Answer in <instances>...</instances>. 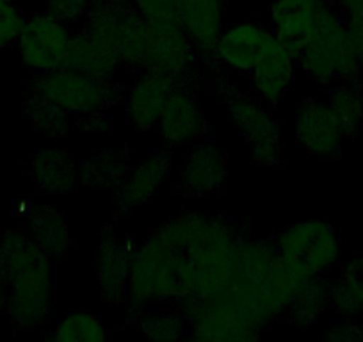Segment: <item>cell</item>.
<instances>
[{
    "label": "cell",
    "instance_id": "6da1fadb",
    "mask_svg": "<svg viewBox=\"0 0 363 342\" xmlns=\"http://www.w3.org/2000/svg\"><path fill=\"white\" fill-rule=\"evenodd\" d=\"M239 236L218 218L191 211L164 223L134 250L128 277V316L153 305L219 291L230 280Z\"/></svg>",
    "mask_w": 363,
    "mask_h": 342
},
{
    "label": "cell",
    "instance_id": "7a4b0ae2",
    "mask_svg": "<svg viewBox=\"0 0 363 342\" xmlns=\"http://www.w3.org/2000/svg\"><path fill=\"white\" fill-rule=\"evenodd\" d=\"M0 271L6 284V310L20 330H34L47 317L54 291V260L22 230L0 239Z\"/></svg>",
    "mask_w": 363,
    "mask_h": 342
},
{
    "label": "cell",
    "instance_id": "3957f363",
    "mask_svg": "<svg viewBox=\"0 0 363 342\" xmlns=\"http://www.w3.org/2000/svg\"><path fill=\"white\" fill-rule=\"evenodd\" d=\"M296 62L310 79L323 86L358 80L362 57L344 16L333 2L323 13L317 29L298 54Z\"/></svg>",
    "mask_w": 363,
    "mask_h": 342
},
{
    "label": "cell",
    "instance_id": "277c9868",
    "mask_svg": "<svg viewBox=\"0 0 363 342\" xmlns=\"http://www.w3.org/2000/svg\"><path fill=\"white\" fill-rule=\"evenodd\" d=\"M280 259L303 280L323 277L340 257V237L323 219L292 223L274 239Z\"/></svg>",
    "mask_w": 363,
    "mask_h": 342
},
{
    "label": "cell",
    "instance_id": "5b68a950",
    "mask_svg": "<svg viewBox=\"0 0 363 342\" xmlns=\"http://www.w3.org/2000/svg\"><path fill=\"white\" fill-rule=\"evenodd\" d=\"M33 89L66 114L96 116L118 100V88L113 79L86 75L68 68L41 73L34 80Z\"/></svg>",
    "mask_w": 363,
    "mask_h": 342
},
{
    "label": "cell",
    "instance_id": "8992f818",
    "mask_svg": "<svg viewBox=\"0 0 363 342\" xmlns=\"http://www.w3.org/2000/svg\"><path fill=\"white\" fill-rule=\"evenodd\" d=\"M228 111L233 125L250 148L251 160L262 166L277 164L284 148V127L272 116L264 100L235 93L228 99Z\"/></svg>",
    "mask_w": 363,
    "mask_h": 342
},
{
    "label": "cell",
    "instance_id": "52a82bcc",
    "mask_svg": "<svg viewBox=\"0 0 363 342\" xmlns=\"http://www.w3.org/2000/svg\"><path fill=\"white\" fill-rule=\"evenodd\" d=\"M69 41L72 34L66 23L47 11L26 16L16 45L23 62L41 75L61 68Z\"/></svg>",
    "mask_w": 363,
    "mask_h": 342
},
{
    "label": "cell",
    "instance_id": "ba28073f",
    "mask_svg": "<svg viewBox=\"0 0 363 342\" xmlns=\"http://www.w3.org/2000/svg\"><path fill=\"white\" fill-rule=\"evenodd\" d=\"M294 125L296 139L306 153L319 159H331L340 153L345 134L328 102L315 96L299 100Z\"/></svg>",
    "mask_w": 363,
    "mask_h": 342
},
{
    "label": "cell",
    "instance_id": "9c48e42d",
    "mask_svg": "<svg viewBox=\"0 0 363 342\" xmlns=\"http://www.w3.org/2000/svg\"><path fill=\"white\" fill-rule=\"evenodd\" d=\"M331 0H272L269 6L272 34L298 57Z\"/></svg>",
    "mask_w": 363,
    "mask_h": 342
},
{
    "label": "cell",
    "instance_id": "30bf717a",
    "mask_svg": "<svg viewBox=\"0 0 363 342\" xmlns=\"http://www.w3.org/2000/svg\"><path fill=\"white\" fill-rule=\"evenodd\" d=\"M207 118L198 96L184 82H178L167 95L157 131L164 141L180 146L201 141L207 134Z\"/></svg>",
    "mask_w": 363,
    "mask_h": 342
},
{
    "label": "cell",
    "instance_id": "8fae6325",
    "mask_svg": "<svg viewBox=\"0 0 363 342\" xmlns=\"http://www.w3.org/2000/svg\"><path fill=\"white\" fill-rule=\"evenodd\" d=\"M228 175L226 150L214 141H198L187 153L178 187L184 197H208L225 184Z\"/></svg>",
    "mask_w": 363,
    "mask_h": 342
},
{
    "label": "cell",
    "instance_id": "7c38bea8",
    "mask_svg": "<svg viewBox=\"0 0 363 342\" xmlns=\"http://www.w3.org/2000/svg\"><path fill=\"white\" fill-rule=\"evenodd\" d=\"M277 41L272 31L253 22H242L223 31L218 45H216L214 57L225 68L250 75L262 55Z\"/></svg>",
    "mask_w": 363,
    "mask_h": 342
},
{
    "label": "cell",
    "instance_id": "4fadbf2b",
    "mask_svg": "<svg viewBox=\"0 0 363 342\" xmlns=\"http://www.w3.org/2000/svg\"><path fill=\"white\" fill-rule=\"evenodd\" d=\"M182 82V77L162 72H143L135 84L128 89L125 99L128 121L139 132L157 128L171 89Z\"/></svg>",
    "mask_w": 363,
    "mask_h": 342
},
{
    "label": "cell",
    "instance_id": "5bb4252c",
    "mask_svg": "<svg viewBox=\"0 0 363 342\" xmlns=\"http://www.w3.org/2000/svg\"><path fill=\"white\" fill-rule=\"evenodd\" d=\"M134 248L132 244L118 239L113 228H106L96 248V275L100 291L109 307H120L127 299L128 277Z\"/></svg>",
    "mask_w": 363,
    "mask_h": 342
},
{
    "label": "cell",
    "instance_id": "9a60e30c",
    "mask_svg": "<svg viewBox=\"0 0 363 342\" xmlns=\"http://www.w3.org/2000/svg\"><path fill=\"white\" fill-rule=\"evenodd\" d=\"M180 22L194 48L214 55L216 45L225 31L226 0H177Z\"/></svg>",
    "mask_w": 363,
    "mask_h": 342
},
{
    "label": "cell",
    "instance_id": "2e32d148",
    "mask_svg": "<svg viewBox=\"0 0 363 342\" xmlns=\"http://www.w3.org/2000/svg\"><path fill=\"white\" fill-rule=\"evenodd\" d=\"M296 57L277 41L267 48L253 72L250 73L255 92L269 106H278L284 102L289 88L296 75Z\"/></svg>",
    "mask_w": 363,
    "mask_h": 342
},
{
    "label": "cell",
    "instance_id": "e0dca14e",
    "mask_svg": "<svg viewBox=\"0 0 363 342\" xmlns=\"http://www.w3.org/2000/svg\"><path fill=\"white\" fill-rule=\"evenodd\" d=\"M171 167L169 153L164 150L150 153L143 162L130 167L123 182L118 186L116 200L123 212L148 204L162 186Z\"/></svg>",
    "mask_w": 363,
    "mask_h": 342
},
{
    "label": "cell",
    "instance_id": "ac0fdd59",
    "mask_svg": "<svg viewBox=\"0 0 363 342\" xmlns=\"http://www.w3.org/2000/svg\"><path fill=\"white\" fill-rule=\"evenodd\" d=\"M120 66L123 65L113 47L86 27L72 36L61 68L75 70L86 75L113 79Z\"/></svg>",
    "mask_w": 363,
    "mask_h": 342
},
{
    "label": "cell",
    "instance_id": "d6986e66",
    "mask_svg": "<svg viewBox=\"0 0 363 342\" xmlns=\"http://www.w3.org/2000/svg\"><path fill=\"white\" fill-rule=\"evenodd\" d=\"M34 184L48 193H69L80 186L79 164L66 150L40 148L29 164Z\"/></svg>",
    "mask_w": 363,
    "mask_h": 342
},
{
    "label": "cell",
    "instance_id": "ffe728a7",
    "mask_svg": "<svg viewBox=\"0 0 363 342\" xmlns=\"http://www.w3.org/2000/svg\"><path fill=\"white\" fill-rule=\"evenodd\" d=\"M29 236L52 260L61 259L69 248V230L65 216L48 205H36L27 214Z\"/></svg>",
    "mask_w": 363,
    "mask_h": 342
},
{
    "label": "cell",
    "instance_id": "44dd1931",
    "mask_svg": "<svg viewBox=\"0 0 363 342\" xmlns=\"http://www.w3.org/2000/svg\"><path fill=\"white\" fill-rule=\"evenodd\" d=\"M130 157L125 150H102L79 162L80 186L116 187L130 171Z\"/></svg>",
    "mask_w": 363,
    "mask_h": 342
},
{
    "label": "cell",
    "instance_id": "7402d4cb",
    "mask_svg": "<svg viewBox=\"0 0 363 342\" xmlns=\"http://www.w3.org/2000/svg\"><path fill=\"white\" fill-rule=\"evenodd\" d=\"M331 285L323 280V277H315L306 280L301 287L296 291L294 298L289 303L285 316L294 326H312L320 314L331 305L330 296Z\"/></svg>",
    "mask_w": 363,
    "mask_h": 342
},
{
    "label": "cell",
    "instance_id": "603a6c76",
    "mask_svg": "<svg viewBox=\"0 0 363 342\" xmlns=\"http://www.w3.org/2000/svg\"><path fill=\"white\" fill-rule=\"evenodd\" d=\"M331 305L345 317L363 316V255L342 267L330 289Z\"/></svg>",
    "mask_w": 363,
    "mask_h": 342
},
{
    "label": "cell",
    "instance_id": "cb8c5ba5",
    "mask_svg": "<svg viewBox=\"0 0 363 342\" xmlns=\"http://www.w3.org/2000/svg\"><path fill=\"white\" fill-rule=\"evenodd\" d=\"M328 104L340 121L345 138L354 136L363 125V92L356 80L331 84Z\"/></svg>",
    "mask_w": 363,
    "mask_h": 342
},
{
    "label": "cell",
    "instance_id": "d4e9b609",
    "mask_svg": "<svg viewBox=\"0 0 363 342\" xmlns=\"http://www.w3.org/2000/svg\"><path fill=\"white\" fill-rule=\"evenodd\" d=\"M50 338L55 342H102L109 338V331L95 314L79 310L62 317Z\"/></svg>",
    "mask_w": 363,
    "mask_h": 342
},
{
    "label": "cell",
    "instance_id": "484cf974",
    "mask_svg": "<svg viewBox=\"0 0 363 342\" xmlns=\"http://www.w3.org/2000/svg\"><path fill=\"white\" fill-rule=\"evenodd\" d=\"M143 333L155 341H178L187 330V319L180 309H152L139 317Z\"/></svg>",
    "mask_w": 363,
    "mask_h": 342
},
{
    "label": "cell",
    "instance_id": "4316f807",
    "mask_svg": "<svg viewBox=\"0 0 363 342\" xmlns=\"http://www.w3.org/2000/svg\"><path fill=\"white\" fill-rule=\"evenodd\" d=\"M23 114L34 127L43 131L45 134L54 136V138L66 134V131H68L69 114H66L57 106L48 102L43 95H40L34 89L27 96L26 104H23Z\"/></svg>",
    "mask_w": 363,
    "mask_h": 342
},
{
    "label": "cell",
    "instance_id": "83f0119b",
    "mask_svg": "<svg viewBox=\"0 0 363 342\" xmlns=\"http://www.w3.org/2000/svg\"><path fill=\"white\" fill-rule=\"evenodd\" d=\"M130 4L152 26L160 29H184L177 0H130Z\"/></svg>",
    "mask_w": 363,
    "mask_h": 342
},
{
    "label": "cell",
    "instance_id": "f1b7e54d",
    "mask_svg": "<svg viewBox=\"0 0 363 342\" xmlns=\"http://www.w3.org/2000/svg\"><path fill=\"white\" fill-rule=\"evenodd\" d=\"M26 16L15 0H0V50H6L18 41Z\"/></svg>",
    "mask_w": 363,
    "mask_h": 342
},
{
    "label": "cell",
    "instance_id": "f546056e",
    "mask_svg": "<svg viewBox=\"0 0 363 342\" xmlns=\"http://www.w3.org/2000/svg\"><path fill=\"white\" fill-rule=\"evenodd\" d=\"M95 0H48V13L65 23L79 22L87 16Z\"/></svg>",
    "mask_w": 363,
    "mask_h": 342
},
{
    "label": "cell",
    "instance_id": "4dcf8cb0",
    "mask_svg": "<svg viewBox=\"0 0 363 342\" xmlns=\"http://www.w3.org/2000/svg\"><path fill=\"white\" fill-rule=\"evenodd\" d=\"M328 337H330L331 341L358 342V341H363V328L358 326V324H351V323L335 324V326L328 331Z\"/></svg>",
    "mask_w": 363,
    "mask_h": 342
},
{
    "label": "cell",
    "instance_id": "1f68e13d",
    "mask_svg": "<svg viewBox=\"0 0 363 342\" xmlns=\"http://www.w3.org/2000/svg\"><path fill=\"white\" fill-rule=\"evenodd\" d=\"M6 310V284L4 277H2V271H0V314Z\"/></svg>",
    "mask_w": 363,
    "mask_h": 342
},
{
    "label": "cell",
    "instance_id": "d6a6232c",
    "mask_svg": "<svg viewBox=\"0 0 363 342\" xmlns=\"http://www.w3.org/2000/svg\"><path fill=\"white\" fill-rule=\"evenodd\" d=\"M331 2H333V0H331Z\"/></svg>",
    "mask_w": 363,
    "mask_h": 342
}]
</instances>
